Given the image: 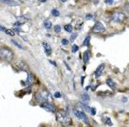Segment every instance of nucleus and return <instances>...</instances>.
I'll list each match as a JSON object with an SVG mask.
<instances>
[{"label":"nucleus","instance_id":"39","mask_svg":"<svg viewBox=\"0 0 129 127\" xmlns=\"http://www.w3.org/2000/svg\"><path fill=\"white\" fill-rule=\"evenodd\" d=\"M14 30H15L16 31V32H17V33H20V28H15V29H14Z\"/></svg>","mask_w":129,"mask_h":127},{"label":"nucleus","instance_id":"19","mask_svg":"<svg viewBox=\"0 0 129 127\" xmlns=\"http://www.w3.org/2000/svg\"><path fill=\"white\" fill-rule=\"evenodd\" d=\"M82 99L84 100V101H89V96L87 94V92H84L82 94Z\"/></svg>","mask_w":129,"mask_h":127},{"label":"nucleus","instance_id":"32","mask_svg":"<svg viewBox=\"0 0 129 127\" xmlns=\"http://www.w3.org/2000/svg\"><path fill=\"white\" fill-rule=\"evenodd\" d=\"M90 113H91V115H95V113H96V110H95V108H94V107H92L90 109Z\"/></svg>","mask_w":129,"mask_h":127},{"label":"nucleus","instance_id":"12","mask_svg":"<svg viewBox=\"0 0 129 127\" xmlns=\"http://www.w3.org/2000/svg\"><path fill=\"white\" fill-rule=\"evenodd\" d=\"M106 83H107V85L109 87L110 89H116V83L114 82L111 78H108L107 80H106Z\"/></svg>","mask_w":129,"mask_h":127},{"label":"nucleus","instance_id":"21","mask_svg":"<svg viewBox=\"0 0 129 127\" xmlns=\"http://www.w3.org/2000/svg\"><path fill=\"white\" fill-rule=\"evenodd\" d=\"M112 93L110 91H105V92H99L98 95H101V96H106V95H111Z\"/></svg>","mask_w":129,"mask_h":127},{"label":"nucleus","instance_id":"5","mask_svg":"<svg viewBox=\"0 0 129 127\" xmlns=\"http://www.w3.org/2000/svg\"><path fill=\"white\" fill-rule=\"evenodd\" d=\"M73 112H74V115L76 116V117L78 118V119L83 120V121H84V122L85 123V124H89L88 118H87L86 114H85L84 112L79 111V110L74 109V110H73Z\"/></svg>","mask_w":129,"mask_h":127},{"label":"nucleus","instance_id":"1","mask_svg":"<svg viewBox=\"0 0 129 127\" xmlns=\"http://www.w3.org/2000/svg\"><path fill=\"white\" fill-rule=\"evenodd\" d=\"M56 118L57 121L59 122L63 126H68L72 124V118L66 111L59 110L56 112Z\"/></svg>","mask_w":129,"mask_h":127},{"label":"nucleus","instance_id":"9","mask_svg":"<svg viewBox=\"0 0 129 127\" xmlns=\"http://www.w3.org/2000/svg\"><path fill=\"white\" fill-rule=\"evenodd\" d=\"M42 47H43V48H44V51H45L46 54H47V56L51 55L52 47H51V46L49 45V43L47 42V41H43V42H42Z\"/></svg>","mask_w":129,"mask_h":127},{"label":"nucleus","instance_id":"18","mask_svg":"<svg viewBox=\"0 0 129 127\" xmlns=\"http://www.w3.org/2000/svg\"><path fill=\"white\" fill-rule=\"evenodd\" d=\"M78 105L81 106V107L84 108V109L86 112H90V109H91V108H89V107H88V106L86 105V104H84V103H82V102H79V103H78Z\"/></svg>","mask_w":129,"mask_h":127},{"label":"nucleus","instance_id":"15","mask_svg":"<svg viewBox=\"0 0 129 127\" xmlns=\"http://www.w3.org/2000/svg\"><path fill=\"white\" fill-rule=\"evenodd\" d=\"M83 59H84V63L87 64L89 60V51L87 50L84 53V55H83Z\"/></svg>","mask_w":129,"mask_h":127},{"label":"nucleus","instance_id":"17","mask_svg":"<svg viewBox=\"0 0 129 127\" xmlns=\"http://www.w3.org/2000/svg\"><path fill=\"white\" fill-rule=\"evenodd\" d=\"M64 30L66 31V32H68V33H72V26L71 24H66V25H64Z\"/></svg>","mask_w":129,"mask_h":127},{"label":"nucleus","instance_id":"8","mask_svg":"<svg viewBox=\"0 0 129 127\" xmlns=\"http://www.w3.org/2000/svg\"><path fill=\"white\" fill-rule=\"evenodd\" d=\"M92 31L94 33H100V32H104L105 31V27L103 26V24L102 22H96L95 25V27L93 28Z\"/></svg>","mask_w":129,"mask_h":127},{"label":"nucleus","instance_id":"29","mask_svg":"<svg viewBox=\"0 0 129 127\" xmlns=\"http://www.w3.org/2000/svg\"><path fill=\"white\" fill-rule=\"evenodd\" d=\"M85 19L86 20H93L94 19V16L91 15V14H88V15L85 16Z\"/></svg>","mask_w":129,"mask_h":127},{"label":"nucleus","instance_id":"28","mask_svg":"<svg viewBox=\"0 0 129 127\" xmlns=\"http://www.w3.org/2000/svg\"><path fill=\"white\" fill-rule=\"evenodd\" d=\"M77 36H78V34H77V33H72V34L71 35V41H74L75 40V39L77 38Z\"/></svg>","mask_w":129,"mask_h":127},{"label":"nucleus","instance_id":"13","mask_svg":"<svg viewBox=\"0 0 129 127\" xmlns=\"http://www.w3.org/2000/svg\"><path fill=\"white\" fill-rule=\"evenodd\" d=\"M102 120H103V122L106 125H113V123L111 121V118H110L109 116H103V118H102Z\"/></svg>","mask_w":129,"mask_h":127},{"label":"nucleus","instance_id":"4","mask_svg":"<svg viewBox=\"0 0 129 127\" xmlns=\"http://www.w3.org/2000/svg\"><path fill=\"white\" fill-rule=\"evenodd\" d=\"M112 19L113 21L116 22H119V23H121L126 21V16L125 15L123 12H120V11H115L114 13L112 15Z\"/></svg>","mask_w":129,"mask_h":127},{"label":"nucleus","instance_id":"26","mask_svg":"<svg viewBox=\"0 0 129 127\" xmlns=\"http://www.w3.org/2000/svg\"><path fill=\"white\" fill-rule=\"evenodd\" d=\"M78 51V47L77 45H72V52L73 53H77Z\"/></svg>","mask_w":129,"mask_h":127},{"label":"nucleus","instance_id":"34","mask_svg":"<svg viewBox=\"0 0 129 127\" xmlns=\"http://www.w3.org/2000/svg\"><path fill=\"white\" fill-rule=\"evenodd\" d=\"M127 101H128V99H127V98H126V97H125V96H124V97H122V102L126 103Z\"/></svg>","mask_w":129,"mask_h":127},{"label":"nucleus","instance_id":"3","mask_svg":"<svg viewBox=\"0 0 129 127\" xmlns=\"http://www.w3.org/2000/svg\"><path fill=\"white\" fill-rule=\"evenodd\" d=\"M0 55L3 59L6 60V61H11L13 59L14 54L12 53L11 50L8 48H1V52H0Z\"/></svg>","mask_w":129,"mask_h":127},{"label":"nucleus","instance_id":"7","mask_svg":"<svg viewBox=\"0 0 129 127\" xmlns=\"http://www.w3.org/2000/svg\"><path fill=\"white\" fill-rule=\"evenodd\" d=\"M41 107L45 109L46 111L50 112H56V107L51 102H43L41 104Z\"/></svg>","mask_w":129,"mask_h":127},{"label":"nucleus","instance_id":"24","mask_svg":"<svg viewBox=\"0 0 129 127\" xmlns=\"http://www.w3.org/2000/svg\"><path fill=\"white\" fill-rule=\"evenodd\" d=\"M82 26H83V22L81 20L78 21V22H77V24H76V29H80Z\"/></svg>","mask_w":129,"mask_h":127},{"label":"nucleus","instance_id":"2","mask_svg":"<svg viewBox=\"0 0 129 127\" xmlns=\"http://www.w3.org/2000/svg\"><path fill=\"white\" fill-rule=\"evenodd\" d=\"M35 97L37 99L38 102H52L53 101V96L47 89H41L40 92L35 94Z\"/></svg>","mask_w":129,"mask_h":127},{"label":"nucleus","instance_id":"36","mask_svg":"<svg viewBox=\"0 0 129 127\" xmlns=\"http://www.w3.org/2000/svg\"><path fill=\"white\" fill-rule=\"evenodd\" d=\"M106 3L109 4V5H112V3H113V0H106Z\"/></svg>","mask_w":129,"mask_h":127},{"label":"nucleus","instance_id":"11","mask_svg":"<svg viewBox=\"0 0 129 127\" xmlns=\"http://www.w3.org/2000/svg\"><path fill=\"white\" fill-rule=\"evenodd\" d=\"M104 68H105L104 64H100L98 67L96 68V70H95V77H96V78L100 77V76H101L102 73H103Z\"/></svg>","mask_w":129,"mask_h":127},{"label":"nucleus","instance_id":"6","mask_svg":"<svg viewBox=\"0 0 129 127\" xmlns=\"http://www.w3.org/2000/svg\"><path fill=\"white\" fill-rule=\"evenodd\" d=\"M15 66L19 70H22V71H28V70H29V67H28V65L25 63L24 61H22V60H19V61L16 62Z\"/></svg>","mask_w":129,"mask_h":127},{"label":"nucleus","instance_id":"40","mask_svg":"<svg viewBox=\"0 0 129 127\" xmlns=\"http://www.w3.org/2000/svg\"><path fill=\"white\" fill-rule=\"evenodd\" d=\"M41 2H42V3H43V2H46V1H47V0H41Z\"/></svg>","mask_w":129,"mask_h":127},{"label":"nucleus","instance_id":"23","mask_svg":"<svg viewBox=\"0 0 129 127\" xmlns=\"http://www.w3.org/2000/svg\"><path fill=\"white\" fill-rule=\"evenodd\" d=\"M11 42L13 43V44L15 45L16 47H17L18 48H20V49H23V47H22V46H21V45L19 44V43L16 42V40H14V39H11Z\"/></svg>","mask_w":129,"mask_h":127},{"label":"nucleus","instance_id":"33","mask_svg":"<svg viewBox=\"0 0 129 127\" xmlns=\"http://www.w3.org/2000/svg\"><path fill=\"white\" fill-rule=\"evenodd\" d=\"M54 97L55 98H60V97H61V94H60V92H55L54 93Z\"/></svg>","mask_w":129,"mask_h":127},{"label":"nucleus","instance_id":"30","mask_svg":"<svg viewBox=\"0 0 129 127\" xmlns=\"http://www.w3.org/2000/svg\"><path fill=\"white\" fill-rule=\"evenodd\" d=\"M21 2L22 3H25V4H33L35 0H20Z\"/></svg>","mask_w":129,"mask_h":127},{"label":"nucleus","instance_id":"31","mask_svg":"<svg viewBox=\"0 0 129 127\" xmlns=\"http://www.w3.org/2000/svg\"><path fill=\"white\" fill-rule=\"evenodd\" d=\"M61 42H62V45L66 46V45H68V43H69V40H68V39H63L61 40Z\"/></svg>","mask_w":129,"mask_h":127},{"label":"nucleus","instance_id":"38","mask_svg":"<svg viewBox=\"0 0 129 127\" xmlns=\"http://www.w3.org/2000/svg\"><path fill=\"white\" fill-rule=\"evenodd\" d=\"M1 31H2V32H5L6 29H5V27L1 26Z\"/></svg>","mask_w":129,"mask_h":127},{"label":"nucleus","instance_id":"25","mask_svg":"<svg viewBox=\"0 0 129 127\" xmlns=\"http://www.w3.org/2000/svg\"><path fill=\"white\" fill-rule=\"evenodd\" d=\"M5 33L8 35H10V36H14V34H15V32H14L13 30H11V29H6Z\"/></svg>","mask_w":129,"mask_h":127},{"label":"nucleus","instance_id":"14","mask_svg":"<svg viewBox=\"0 0 129 127\" xmlns=\"http://www.w3.org/2000/svg\"><path fill=\"white\" fill-rule=\"evenodd\" d=\"M2 3L5 4L7 5H10V6H16L18 5L17 2L14 1V0H1Z\"/></svg>","mask_w":129,"mask_h":127},{"label":"nucleus","instance_id":"37","mask_svg":"<svg viewBox=\"0 0 129 127\" xmlns=\"http://www.w3.org/2000/svg\"><path fill=\"white\" fill-rule=\"evenodd\" d=\"M49 62H50V63H51L52 64H53L54 66H57V64H56V63H55L54 61H52V60H49Z\"/></svg>","mask_w":129,"mask_h":127},{"label":"nucleus","instance_id":"16","mask_svg":"<svg viewBox=\"0 0 129 127\" xmlns=\"http://www.w3.org/2000/svg\"><path fill=\"white\" fill-rule=\"evenodd\" d=\"M89 40H90V36L88 35V36L85 37L84 42H83V46H84V47H88V46H89Z\"/></svg>","mask_w":129,"mask_h":127},{"label":"nucleus","instance_id":"41","mask_svg":"<svg viewBox=\"0 0 129 127\" xmlns=\"http://www.w3.org/2000/svg\"><path fill=\"white\" fill-rule=\"evenodd\" d=\"M62 2H66V1H67V0H61Z\"/></svg>","mask_w":129,"mask_h":127},{"label":"nucleus","instance_id":"20","mask_svg":"<svg viewBox=\"0 0 129 127\" xmlns=\"http://www.w3.org/2000/svg\"><path fill=\"white\" fill-rule=\"evenodd\" d=\"M44 27L47 29H50L52 28V22L50 21H45L44 22Z\"/></svg>","mask_w":129,"mask_h":127},{"label":"nucleus","instance_id":"27","mask_svg":"<svg viewBox=\"0 0 129 127\" xmlns=\"http://www.w3.org/2000/svg\"><path fill=\"white\" fill-rule=\"evenodd\" d=\"M61 31V27L59 25H55L54 26V32L55 33H59Z\"/></svg>","mask_w":129,"mask_h":127},{"label":"nucleus","instance_id":"22","mask_svg":"<svg viewBox=\"0 0 129 127\" xmlns=\"http://www.w3.org/2000/svg\"><path fill=\"white\" fill-rule=\"evenodd\" d=\"M51 13H52V15H53V16H59V11L58 10H56V9L52 10Z\"/></svg>","mask_w":129,"mask_h":127},{"label":"nucleus","instance_id":"35","mask_svg":"<svg viewBox=\"0 0 129 127\" xmlns=\"http://www.w3.org/2000/svg\"><path fill=\"white\" fill-rule=\"evenodd\" d=\"M15 27H20L21 26V22H15Z\"/></svg>","mask_w":129,"mask_h":127},{"label":"nucleus","instance_id":"10","mask_svg":"<svg viewBox=\"0 0 129 127\" xmlns=\"http://www.w3.org/2000/svg\"><path fill=\"white\" fill-rule=\"evenodd\" d=\"M35 82V77L34 74L30 73V72H28V78H27L25 83L28 85H32Z\"/></svg>","mask_w":129,"mask_h":127}]
</instances>
